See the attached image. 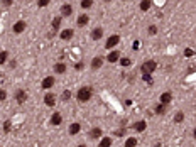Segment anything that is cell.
<instances>
[{"mask_svg": "<svg viewBox=\"0 0 196 147\" xmlns=\"http://www.w3.org/2000/svg\"><path fill=\"white\" fill-rule=\"evenodd\" d=\"M135 145H137V139L128 137L127 140H125V147H135Z\"/></svg>", "mask_w": 196, "mask_h": 147, "instance_id": "cell-22", "label": "cell"}, {"mask_svg": "<svg viewBox=\"0 0 196 147\" xmlns=\"http://www.w3.org/2000/svg\"><path fill=\"white\" fill-rule=\"evenodd\" d=\"M145 127H147V124H145L144 120H141V122H137V124H134V127H132V129L135 130V132H144V130H145Z\"/></svg>", "mask_w": 196, "mask_h": 147, "instance_id": "cell-10", "label": "cell"}, {"mask_svg": "<svg viewBox=\"0 0 196 147\" xmlns=\"http://www.w3.org/2000/svg\"><path fill=\"white\" fill-rule=\"evenodd\" d=\"M150 5H152V0H142L141 2V10L147 12V10L150 9Z\"/></svg>", "mask_w": 196, "mask_h": 147, "instance_id": "cell-18", "label": "cell"}, {"mask_svg": "<svg viewBox=\"0 0 196 147\" xmlns=\"http://www.w3.org/2000/svg\"><path fill=\"white\" fill-rule=\"evenodd\" d=\"M71 14H73V7L69 4H64L63 7H61V15H63V17H69Z\"/></svg>", "mask_w": 196, "mask_h": 147, "instance_id": "cell-7", "label": "cell"}, {"mask_svg": "<svg viewBox=\"0 0 196 147\" xmlns=\"http://www.w3.org/2000/svg\"><path fill=\"white\" fill-rule=\"evenodd\" d=\"M59 27H61V17L52 19V29H54V30H58Z\"/></svg>", "mask_w": 196, "mask_h": 147, "instance_id": "cell-23", "label": "cell"}, {"mask_svg": "<svg viewBox=\"0 0 196 147\" xmlns=\"http://www.w3.org/2000/svg\"><path fill=\"white\" fill-rule=\"evenodd\" d=\"M93 5V0H81V7L83 9H90Z\"/></svg>", "mask_w": 196, "mask_h": 147, "instance_id": "cell-25", "label": "cell"}, {"mask_svg": "<svg viewBox=\"0 0 196 147\" xmlns=\"http://www.w3.org/2000/svg\"><path fill=\"white\" fill-rule=\"evenodd\" d=\"M171 100H172V95H171L169 91H166V93H162V95H161V103H166L167 105Z\"/></svg>", "mask_w": 196, "mask_h": 147, "instance_id": "cell-16", "label": "cell"}, {"mask_svg": "<svg viewBox=\"0 0 196 147\" xmlns=\"http://www.w3.org/2000/svg\"><path fill=\"white\" fill-rule=\"evenodd\" d=\"M147 30H149L150 36H154L156 32H157V27H156V26H149V29H147Z\"/></svg>", "mask_w": 196, "mask_h": 147, "instance_id": "cell-31", "label": "cell"}, {"mask_svg": "<svg viewBox=\"0 0 196 147\" xmlns=\"http://www.w3.org/2000/svg\"><path fill=\"white\" fill-rule=\"evenodd\" d=\"M120 58V54H119V51H112L110 54H108V58H107V61H110V63H115L117 59Z\"/></svg>", "mask_w": 196, "mask_h": 147, "instance_id": "cell-19", "label": "cell"}, {"mask_svg": "<svg viewBox=\"0 0 196 147\" xmlns=\"http://www.w3.org/2000/svg\"><path fill=\"white\" fill-rule=\"evenodd\" d=\"M120 64H122V66H130V64H132V59H128V58H124V59L120 61Z\"/></svg>", "mask_w": 196, "mask_h": 147, "instance_id": "cell-29", "label": "cell"}, {"mask_svg": "<svg viewBox=\"0 0 196 147\" xmlns=\"http://www.w3.org/2000/svg\"><path fill=\"white\" fill-rule=\"evenodd\" d=\"M81 130V127H80V124H73L71 127H69V134L71 135H76L78 132Z\"/></svg>", "mask_w": 196, "mask_h": 147, "instance_id": "cell-21", "label": "cell"}, {"mask_svg": "<svg viewBox=\"0 0 196 147\" xmlns=\"http://www.w3.org/2000/svg\"><path fill=\"white\" fill-rule=\"evenodd\" d=\"M90 137H91V139L102 137V129H100V127H93V129L90 130Z\"/></svg>", "mask_w": 196, "mask_h": 147, "instance_id": "cell-11", "label": "cell"}, {"mask_svg": "<svg viewBox=\"0 0 196 147\" xmlns=\"http://www.w3.org/2000/svg\"><path fill=\"white\" fill-rule=\"evenodd\" d=\"M102 36H103V29H102V27H96V29L91 30V39H93V41H98Z\"/></svg>", "mask_w": 196, "mask_h": 147, "instance_id": "cell-9", "label": "cell"}, {"mask_svg": "<svg viewBox=\"0 0 196 147\" xmlns=\"http://www.w3.org/2000/svg\"><path fill=\"white\" fill-rule=\"evenodd\" d=\"M73 34H74V32H73L71 29H64L63 32H61V39H63V41H69L73 37Z\"/></svg>", "mask_w": 196, "mask_h": 147, "instance_id": "cell-12", "label": "cell"}, {"mask_svg": "<svg viewBox=\"0 0 196 147\" xmlns=\"http://www.w3.org/2000/svg\"><path fill=\"white\" fill-rule=\"evenodd\" d=\"M61 122H63L61 113H52V117H51V124H52V125H59Z\"/></svg>", "mask_w": 196, "mask_h": 147, "instance_id": "cell-13", "label": "cell"}, {"mask_svg": "<svg viewBox=\"0 0 196 147\" xmlns=\"http://www.w3.org/2000/svg\"><path fill=\"white\" fill-rule=\"evenodd\" d=\"M61 98H63V102H68L69 98H71V91H63V95H61Z\"/></svg>", "mask_w": 196, "mask_h": 147, "instance_id": "cell-27", "label": "cell"}, {"mask_svg": "<svg viewBox=\"0 0 196 147\" xmlns=\"http://www.w3.org/2000/svg\"><path fill=\"white\" fill-rule=\"evenodd\" d=\"M119 41H120V37H119V36H110V37L107 39V44H105V48H107V49L115 48L117 44H119Z\"/></svg>", "mask_w": 196, "mask_h": 147, "instance_id": "cell-4", "label": "cell"}, {"mask_svg": "<svg viewBox=\"0 0 196 147\" xmlns=\"http://www.w3.org/2000/svg\"><path fill=\"white\" fill-rule=\"evenodd\" d=\"M49 0H37V7H47Z\"/></svg>", "mask_w": 196, "mask_h": 147, "instance_id": "cell-30", "label": "cell"}, {"mask_svg": "<svg viewBox=\"0 0 196 147\" xmlns=\"http://www.w3.org/2000/svg\"><path fill=\"white\" fill-rule=\"evenodd\" d=\"M154 112L157 113V115H164V113H166V103H159Z\"/></svg>", "mask_w": 196, "mask_h": 147, "instance_id": "cell-20", "label": "cell"}, {"mask_svg": "<svg viewBox=\"0 0 196 147\" xmlns=\"http://www.w3.org/2000/svg\"><path fill=\"white\" fill-rule=\"evenodd\" d=\"M102 64H103V59L100 56H96L93 61H91V68L93 69H98V68H102Z\"/></svg>", "mask_w": 196, "mask_h": 147, "instance_id": "cell-14", "label": "cell"}, {"mask_svg": "<svg viewBox=\"0 0 196 147\" xmlns=\"http://www.w3.org/2000/svg\"><path fill=\"white\" fill-rule=\"evenodd\" d=\"M105 2H110V0H105Z\"/></svg>", "mask_w": 196, "mask_h": 147, "instance_id": "cell-40", "label": "cell"}, {"mask_svg": "<svg viewBox=\"0 0 196 147\" xmlns=\"http://www.w3.org/2000/svg\"><path fill=\"white\" fill-rule=\"evenodd\" d=\"M139 46H141V44H139V42H137V41H135V42H134V49H135V51H137V49H139Z\"/></svg>", "mask_w": 196, "mask_h": 147, "instance_id": "cell-38", "label": "cell"}, {"mask_svg": "<svg viewBox=\"0 0 196 147\" xmlns=\"http://www.w3.org/2000/svg\"><path fill=\"white\" fill-rule=\"evenodd\" d=\"M4 130L5 132H10V122H5L4 124Z\"/></svg>", "mask_w": 196, "mask_h": 147, "instance_id": "cell-33", "label": "cell"}, {"mask_svg": "<svg viewBox=\"0 0 196 147\" xmlns=\"http://www.w3.org/2000/svg\"><path fill=\"white\" fill-rule=\"evenodd\" d=\"M5 61H7V52H5V51H0V64H4Z\"/></svg>", "mask_w": 196, "mask_h": 147, "instance_id": "cell-28", "label": "cell"}, {"mask_svg": "<svg viewBox=\"0 0 196 147\" xmlns=\"http://www.w3.org/2000/svg\"><path fill=\"white\" fill-rule=\"evenodd\" d=\"M100 145H102V147L112 145V139H110V137H103V139H102V142H100Z\"/></svg>", "mask_w": 196, "mask_h": 147, "instance_id": "cell-24", "label": "cell"}, {"mask_svg": "<svg viewBox=\"0 0 196 147\" xmlns=\"http://www.w3.org/2000/svg\"><path fill=\"white\" fill-rule=\"evenodd\" d=\"M183 120H184V113L178 112V113H176V117H174V122H176V124H179V122H183Z\"/></svg>", "mask_w": 196, "mask_h": 147, "instance_id": "cell-26", "label": "cell"}, {"mask_svg": "<svg viewBox=\"0 0 196 147\" xmlns=\"http://www.w3.org/2000/svg\"><path fill=\"white\" fill-rule=\"evenodd\" d=\"M44 103H46L47 107H54L56 105V96L52 95V93H47V95L44 96Z\"/></svg>", "mask_w": 196, "mask_h": 147, "instance_id": "cell-8", "label": "cell"}, {"mask_svg": "<svg viewBox=\"0 0 196 147\" xmlns=\"http://www.w3.org/2000/svg\"><path fill=\"white\" fill-rule=\"evenodd\" d=\"M54 71L58 74H63L64 71H66V64H64V63H58V64H54Z\"/></svg>", "mask_w": 196, "mask_h": 147, "instance_id": "cell-17", "label": "cell"}, {"mask_svg": "<svg viewBox=\"0 0 196 147\" xmlns=\"http://www.w3.org/2000/svg\"><path fill=\"white\" fill-rule=\"evenodd\" d=\"M2 4H4L5 7H10V5H12V0H2Z\"/></svg>", "mask_w": 196, "mask_h": 147, "instance_id": "cell-34", "label": "cell"}, {"mask_svg": "<svg viewBox=\"0 0 196 147\" xmlns=\"http://www.w3.org/2000/svg\"><path fill=\"white\" fill-rule=\"evenodd\" d=\"M193 54H194V52H193L191 49H186V51H184V56H188V58H189V56H193Z\"/></svg>", "mask_w": 196, "mask_h": 147, "instance_id": "cell-35", "label": "cell"}, {"mask_svg": "<svg viewBox=\"0 0 196 147\" xmlns=\"http://www.w3.org/2000/svg\"><path fill=\"white\" fill-rule=\"evenodd\" d=\"M5 98H7V93H5V90H0V102H4Z\"/></svg>", "mask_w": 196, "mask_h": 147, "instance_id": "cell-32", "label": "cell"}, {"mask_svg": "<svg viewBox=\"0 0 196 147\" xmlns=\"http://www.w3.org/2000/svg\"><path fill=\"white\" fill-rule=\"evenodd\" d=\"M144 80L147 83H152V80H150V74H144Z\"/></svg>", "mask_w": 196, "mask_h": 147, "instance_id": "cell-36", "label": "cell"}, {"mask_svg": "<svg viewBox=\"0 0 196 147\" xmlns=\"http://www.w3.org/2000/svg\"><path fill=\"white\" fill-rule=\"evenodd\" d=\"M12 29H14V32H15V34H21V32H24V29H26V22H24V20L15 22Z\"/></svg>", "mask_w": 196, "mask_h": 147, "instance_id": "cell-6", "label": "cell"}, {"mask_svg": "<svg viewBox=\"0 0 196 147\" xmlns=\"http://www.w3.org/2000/svg\"><path fill=\"white\" fill-rule=\"evenodd\" d=\"M156 68H157L156 61H145L144 64L141 66V71H142L144 74H152L154 71H156Z\"/></svg>", "mask_w": 196, "mask_h": 147, "instance_id": "cell-2", "label": "cell"}, {"mask_svg": "<svg viewBox=\"0 0 196 147\" xmlns=\"http://www.w3.org/2000/svg\"><path fill=\"white\" fill-rule=\"evenodd\" d=\"M91 95H93V90L90 86H81L76 93V98H78V102L85 103V102H88V100L91 98Z\"/></svg>", "mask_w": 196, "mask_h": 147, "instance_id": "cell-1", "label": "cell"}, {"mask_svg": "<svg viewBox=\"0 0 196 147\" xmlns=\"http://www.w3.org/2000/svg\"><path fill=\"white\" fill-rule=\"evenodd\" d=\"M76 69H83V63H76V66H74Z\"/></svg>", "mask_w": 196, "mask_h": 147, "instance_id": "cell-37", "label": "cell"}, {"mask_svg": "<svg viewBox=\"0 0 196 147\" xmlns=\"http://www.w3.org/2000/svg\"><path fill=\"white\" fill-rule=\"evenodd\" d=\"M54 83H56V80L52 78V76H47V78L43 80V88L44 90H49V88L54 86Z\"/></svg>", "mask_w": 196, "mask_h": 147, "instance_id": "cell-5", "label": "cell"}, {"mask_svg": "<svg viewBox=\"0 0 196 147\" xmlns=\"http://www.w3.org/2000/svg\"><path fill=\"white\" fill-rule=\"evenodd\" d=\"M88 20H90V17L83 14V15H80V17H78L76 22H78V26H80V27H83V26H86V24H88Z\"/></svg>", "mask_w": 196, "mask_h": 147, "instance_id": "cell-15", "label": "cell"}, {"mask_svg": "<svg viewBox=\"0 0 196 147\" xmlns=\"http://www.w3.org/2000/svg\"><path fill=\"white\" fill-rule=\"evenodd\" d=\"M193 137H194V139H196V129H194V130H193Z\"/></svg>", "mask_w": 196, "mask_h": 147, "instance_id": "cell-39", "label": "cell"}, {"mask_svg": "<svg viewBox=\"0 0 196 147\" xmlns=\"http://www.w3.org/2000/svg\"><path fill=\"white\" fill-rule=\"evenodd\" d=\"M15 102L17 103H26L27 102V93L24 90H17L15 91Z\"/></svg>", "mask_w": 196, "mask_h": 147, "instance_id": "cell-3", "label": "cell"}]
</instances>
